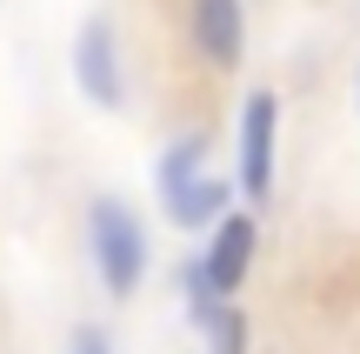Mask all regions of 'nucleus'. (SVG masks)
<instances>
[{
  "label": "nucleus",
  "mask_w": 360,
  "mask_h": 354,
  "mask_svg": "<svg viewBox=\"0 0 360 354\" xmlns=\"http://www.w3.org/2000/svg\"><path fill=\"white\" fill-rule=\"evenodd\" d=\"M87 248H94V274H101V288L114 294V301H127V294L141 288V274H147V234H141V221H134L127 201L101 194L87 208Z\"/></svg>",
  "instance_id": "nucleus-1"
},
{
  "label": "nucleus",
  "mask_w": 360,
  "mask_h": 354,
  "mask_svg": "<svg viewBox=\"0 0 360 354\" xmlns=\"http://www.w3.org/2000/svg\"><path fill=\"white\" fill-rule=\"evenodd\" d=\"M74 74H80V94L94 107H120L127 101V80H120V47H114V27L107 20H87L74 40Z\"/></svg>",
  "instance_id": "nucleus-2"
},
{
  "label": "nucleus",
  "mask_w": 360,
  "mask_h": 354,
  "mask_svg": "<svg viewBox=\"0 0 360 354\" xmlns=\"http://www.w3.org/2000/svg\"><path fill=\"white\" fill-rule=\"evenodd\" d=\"M274 134H281V101L274 94H254L240 114V187L254 201L274 194Z\"/></svg>",
  "instance_id": "nucleus-3"
},
{
  "label": "nucleus",
  "mask_w": 360,
  "mask_h": 354,
  "mask_svg": "<svg viewBox=\"0 0 360 354\" xmlns=\"http://www.w3.org/2000/svg\"><path fill=\"white\" fill-rule=\"evenodd\" d=\"M247 261H254V221L247 214H227V221L214 227V248H207V281H214V294L227 301L233 288H240V274H247Z\"/></svg>",
  "instance_id": "nucleus-4"
},
{
  "label": "nucleus",
  "mask_w": 360,
  "mask_h": 354,
  "mask_svg": "<svg viewBox=\"0 0 360 354\" xmlns=\"http://www.w3.org/2000/svg\"><path fill=\"white\" fill-rule=\"evenodd\" d=\"M160 208H167L174 227H220V221H227V181H214V174H193L187 187L160 194Z\"/></svg>",
  "instance_id": "nucleus-5"
},
{
  "label": "nucleus",
  "mask_w": 360,
  "mask_h": 354,
  "mask_svg": "<svg viewBox=\"0 0 360 354\" xmlns=\"http://www.w3.org/2000/svg\"><path fill=\"white\" fill-rule=\"evenodd\" d=\"M193 40L220 67L240 61V0H193Z\"/></svg>",
  "instance_id": "nucleus-6"
},
{
  "label": "nucleus",
  "mask_w": 360,
  "mask_h": 354,
  "mask_svg": "<svg viewBox=\"0 0 360 354\" xmlns=\"http://www.w3.org/2000/svg\"><path fill=\"white\" fill-rule=\"evenodd\" d=\"M200 154H207V141H200V134H187V141H174L167 154H160V194H174V187H187L193 174H200Z\"/></svg>",
  "instance_id": "nucleus-7"
},
{
  "label": "nucleus",
  "mask_w": 360,
  "mask_h": 354,
  "mask_svg": "<svg viewBox=\"0 0 360 354\" xmlns=\"http://www.w3.org/2000/svg\"><path fill=\"white\" fill-rule=\"evenodd\" d=\"M240 341H247L240 315H233V308H220V321H214V354H240Z\"/></svg>",
  "instance_id": "nucleus-8"
},
{
  "label": "nucleus",
  "mask_w": 360,
  "mask_h": 354,
  "mask_svg": "<svg viewBox=\"0 0 360 354\" xmlns=\"http://www.w3.org/2000/svg\"><path fill=\"white\" fill-rule=\"evenodd\" d=\"M74 354H107V341H101V334H94V328H80V341H74Z\"/></svg>",
  "instance_id": "nucleus-9"
}]
</instances>
